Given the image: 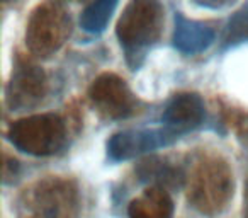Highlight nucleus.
<instances>
[{
  "label": "nucleus",
  "instance_id": "14",
  "mask_svg": "<svg viewBox=\"0 0 248 218\" xmlns=\"http://www.w3.org/2000/svg\"><path fill=\"white\" fill-rule=\"evenodd\" d=\"M248 41V2L238 9L228 21L223 34L224 48H233Z\"/></svg>",
  "mask_w": 248,
  "mask_h": 218
},
{
  "label": "nucleus",
  "instance_id": "4",
  "mask_svg": "<svg viewBox=\"0 0 248 218\" xmlns=\"http://www.w3.org/2000/svg\"><path fill=\"white\" fill-rule=\"evenodd\" d=\"M7 138L21 152L34 157L58 153L66 143V126L58 115L45 113L21 118L9 126Z\"/></svg>",
  "mask_w": 248,
  "mask_h": 218
},
{
  "label": "nucleus",
  "instance_id": "12",
  "mask_svg": "<svg viewBox=\"0 0 248 218\" xmlns=\"http://www.w3.org/2000/svg\"><path fill=\"white\" fill-rule=\"evenodd\" d=\"M140 176L141 179L153 183V186L163 187H182L184 186V177H186V170L184 167H173L169 162L162 159H152L146 160L140 167Z\"/></svg>",
  "mask_w": 248,
  "mask_h": 218
},
{
  "label": "nucleus",
  "instance_id": "13",
  "mask_svg": "<svg viewBox=\"0 0 248 218\" xmlns=\"http://www.w3.org/2000/svg\"><path fill=\"white\" fill-rule=\"evenodd\" d=\"M119 0H92L80 16V26L90 34H100L107 28Z\"/></svg>",
  "mask_w": 248,
  "mask_h": 218
},
{
  "label": "nucleus",
  "instance_id": "8",
  "mask_svg": "<svg viewBox=\"0 0 248 218\" xmlns=\"http://www.w3.org/2000/svg\"><path fill=\"white\" fill-rule=\"evenodd\" d=\"M179 136H175L167 128L162 130H124L114 133L107 142V155L114 162L135 159L148 152L167 147Z\"/></svg>",
  "mask_w": 248,
  "mask_h": 218
},
{
  "label": "nucleus",
  "instance_id": "5",
  "mask_svg": "<svg viewBox=\"0 0 248 218\" xmlns=\"http://www.w3.org/2000/svg\"><path fill=\"white\" fill-rule=\"evenodd\" d=\"M72 34V19L66 9L55 0L39 4L26 26V45L38 58L56 55Z\"/></svg>",
  "mask_w": 248,
  "mask_h": 218
},
{
  "label": "nucleus",
  "instance_id": "1",
  "mask_svg": "<svg viewBox=\"0 0 248 218\" xmlns=\"http://www.w3.org/2000/svg\"><path fill=\"white\" fill-rule=\"evenodd\" d=\"M184 170L187 200L196 210L216 215L228 206L233 196V174L219 155L199 153Z\"/></svg>",
  "mask_w": 248,
  "mask_h": 218
},
{
  "label": "nucleus",
  "instance_id": "6",
  "mask_svg": "<svg viewBox=\"0 0 248 218\" xmlns=\"http://www.w3.org/2000/svg\"><path fill=\"white\" fill-rule=\"evenodd\" d=\"M89 99L97 111L109 119H124L135 115L138 99L128 84L116 73H102L92 82Z\"/></svg>",
  "mask_w": 248,
  "mask_h": 218
},
{
  "label": "nucleus",
  "instance_id": "17",
  "mask_svg": "<svg viewBox=\"0 0 248 218\" xmlns=\"http://www.w3.org/2000/svg\"><path fill=\"white\" fill-rule=\"evenodd\" d=\"M4 2H12V0H4Z\"/></svg>",
  "mask_w": 248,
  "mask_h": 218
},
{
  "label": "nucleus",
  "instance_id": "3",
  "mask_svg": "<svg viewBox=\"0 0 248 218\" xmlns=\"http://www.w3.org/2000/svg\"><path fill=\"white\" fill-rule=\"evenodd\" d=\"M16 213L17 218H78V189L62 177L38 181L19 196Z\"/></svg>",
  "mask_w": 248,
  "mask_h": 218
},
{
  "label": "nucleus",
  "instance_id": "16",
  "mask_svg": "<svg viewBox=\"0 0 248 218\" xmlns=\"http://www.w3.org/2000/svg\"><path fill=\"white\" fill-rule=\"evenodd\" d=\"M243 218H248V174H247V183H245V194H243Z\"/></svg>",
  "mask_w": 248,
  "mask_h": 218
},
{
  "label": "nucleus",
  "instance_id": "10",
  "mask_svg": "<svg viewBox=\"0 0 248 218\" xmlns=\"http://www.w3.org/2000/svg\"><path fill=\"white\" fill-rule=\"evenodd\" d=\"M216 39V33L209 24L194 19H187L182 12L175 14L172 41L173 46L184 55H197L209 48Z\"/></svg>",
  "mask_w": 248,
  "mask_h": 218
},
{
  "label": "nucleus",
  "instance_id": "9",
  "mask_svg": "<svg viewBox=\"0 0 248 218\" xmlns=\"http://www.w3.org/2000/svg\"><path fill=\"white\" fill-rule=\"evenodd\" d=\"M206 116V106L199 94L180 92L175 94L162 115L163 128L172 132L175 136H180L187 132H192L202 125Z\"/></svg>",
  "mask_w": 248,
  "mask_h": 218
},
{
  "label": "nucleus",
  "instance_id": "18",
  "mask_svg": "<svg viewBox=\"0 0 248 218\" xmlns=\"http://www.w3.org/2000/svg\"><path fill=\"white\" fill-rule=\"evenodd\" d=\"M80 2H82V0H80Z\"/></svg>",
  "mask_w": 248,
  "mask_h": 218
},
{
  "label": "nucleus",
  "instance_id": "2",
  "mask_svg": "<svg viewBox=\"0 0 248 218\" xmlns=\"http://www.w3.org/2000/svg\"><path fill=\"white\" fill-rule=\"evenodd\" d=\"M163 31V7L158 0H129L116 26V36L133 70L143 63Z\"/></svg>",
  "mask_w": 248,
  "mask_h": 218
},
{
  "label": "nucleus",
  "instance_id": "7",
  "mask_svg": "<svg viewBox=\"0 0 248 218\" xmlns=\"http://www.w3.org/2000/svg\"><path fill=\"white\" fill-rule=\"evenodd\" d=\"M48 94V79L43 68L31 63H19L12 70L5 90V102L11 111H29L43 102Z\"/></svg>",
  "mask_w": 248,
  "mask_h": 218
},
{
  "label": "nucleus",
  "instance_id": "15",
  "mask_svg": "<svg viewBox=\"0 0 248 218\" xmlns=\"http://www.w3.org/2000/svg\"><path fill=\"white\" fill-rule=\"evenodd\" d=\"M192 2L204 9H214L216 11V9H224L228 5L234 4L236 0H192Z\"/></svg>",
  "mask_w": 248,
  "mask_h": 218
},
{
  "label": "nucleus",
  "instance_id": "11",
  "mask_svg": "<svg viewBox=\"0 0 248 218\" xmlns=\"http://www.w3.org/2000/svg\"><path fill=\"white\" fill-rule=\"evenodd\" d=\"M129 218H173V201L169 191L150 186L129 203Z\"/></svg>",
  "mask_w": 248,
  "mask_h": 218
}]
</instances>
